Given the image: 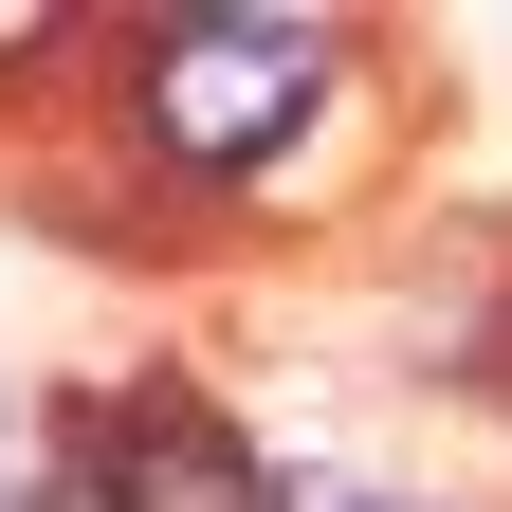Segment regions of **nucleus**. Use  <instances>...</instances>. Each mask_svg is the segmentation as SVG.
I'll use <instances>...</instances> for the list:
<instances>
[{"mask_svg":"<svg viewBox=\"0 0 512 512\" xmlns=\"http://www.w3.org/2000/svg\"><path fill=\"white\" fill-rule=\"evenodd\" d=\"M330 92V19H165V55H147V147L165 165H256V147H293V110Z\"/></svg>","mask_w":512,"mask_h":512,"instance_id":"1","label":"nucleus"},{"mask_svg":"<svg viewBox=\"0 0 512 512\" xmlns=\"http://www.w3.org/2000/svg\"><path fill=\"white\" fill-rule=\"evenodd\" d=\"M311 512H384V494H311Z\"/></svg>","mask_w":512,"mask_h":512,"instance_id":"3","label":"nucleus"},{"mask_svg":"<svg viewBox=\"0 0 512 512\" xmlns=\"http://www.w3.org/2000/svg\"><path fill=\"white\" fill-rule=\"evenodd\" d=\"M74 512H275V494H256V458H238L202 403H128V421H92Z\"/></svg>","mask_w":512,"mask_h":512,"instance_id":"2","label":"nucleus"}]
</instances>
